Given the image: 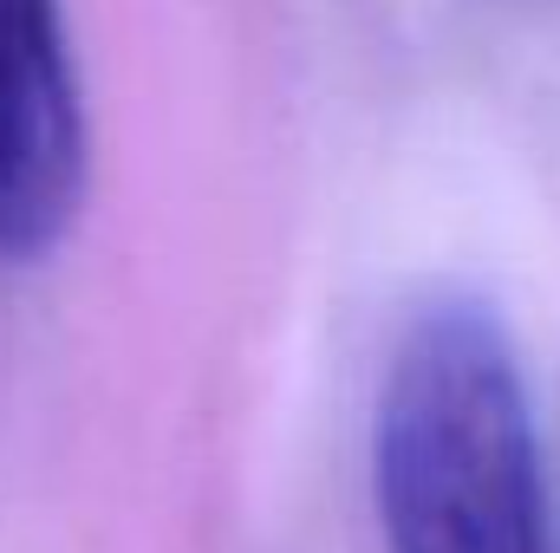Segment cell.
<instances>
[{
    "instance_id": "1",
    "label": "cell",
    "mask_w": 560,
    "mask_h": 553,
    "mask_svg": "<svg viewBox=\"0 0 560 553\" xmlns=\"http://www.w3.org/2000/svg\"><path fill=\"white\" fill-rule=\"evenodd\" d=\"M372 489L392 553H548L535 416L489 306L436 299L405 326L372 423Z\"/></svg>"
},
{
    "instance_id": "2",
    "label": "cell",
    "mask_w": 560,
    "mask_h": 553,
    "mask_svg": "<svg viewBox=\"0 0 560 553\" xmlns=\"http://www.w3.org/2000/svg\"><path fill=\"white\" fill-rule=\"evenodd\" d=\"M85 196V111L59 0H0V255H46Z\"/></svg>"
}]
</instances>
